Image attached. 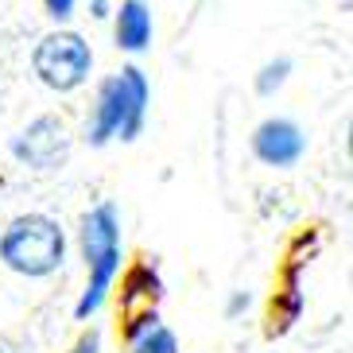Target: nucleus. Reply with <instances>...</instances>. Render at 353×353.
<instances>
[{
	"label": "nucleus",
	"mask_w": 353,
	"mask_h": 353,
	"mask_svg": "<svg viewBox=\"0 0 353 353\" xmlns=\"http://www.w3.org/2000/svg\"><path fill=\"white\" fill-rule=\"evenodd\" d=\"M249 307H252L249 291H233V295H229V303H225V319H237V314H245Z\"/></svg>",
	"instance_id": "obj_11"
},
{
	"label": "nucleus",
	"mask_w": 353,
	"mask_h": 353,
	"mask_svg": "<svg viewBox=\"0 0 353 353\" xmlns=\"http://www.w3.org/2000/svg\"><path fill=\"white\" fill-rule=\"evenodd\" d=\"M43 12H47V16H51V20L63 28V23L74 20V12H78V0H43Z\"/></svg>",
	"instance_id": "obj_10"
},
{
	"label": "nucleus",
	"mask_w": 353,
	"mask_h": 353,
	"mask_svg": "<svg viewBox=\"0 0 353 353\" xmlns=\"http://www.w3.org/2000/svg\"><path fill=\"white\" fill-rule=\"evenodd\" d=\"M0 264L23 280H51L66 264V229L51 214H16L0 229Z\"/></svg>",
	"instance_id": "obj_2"
},
{
	"label": "nucleus",
	"mask_w": 353,
	"mask_h": 353,
	"mask_svg": "<svg viewBox=\"0 0 353 353\" xmlns=\"http://www.w3.org/2000/svg\"><path fill=\"white\" fill-rule=\"evenodd\" d=\"M70 353H101V330H85Z\"/></svg>",
	"instance_id": "obj_12"
},
{
	"label": "nucleus",
	"mask_w": 353,
	"mask_h": 353,
	"mask_svg": "<svg viewBox=\"0 0 353 353\" xmlns=\"http://www.w3.org/2000/svg\"><path fill=\"white\" fill-rule=\"evenodd\" d=\"M70 148H74L70 128H66L63 117H54V113H43V117H35V121H28V125L8 140L12 159L20 167H28V171H39V175L63 171L66 159H70Z\"/></svg>",
	"instance_id": "obj_4"
},
{
	"label": "nucleus",
	"mask_w": 353,
	"mask_h": 353,
	"mask_svg": "<svg viewBox=\"0 0 353 353\" xmlns=\"http://www.w3.org/2000/svg\"><path fill=\"white\" fill-rule=\"evenodd\" d=\"M291 59L288 54H280V59H268V63L256 70V78H252V90H256V97H276L288 85V78H291Z\"/></svg>",
	"instance_id": "obj_9"
},
{
	"label": "nucleus",
	"mask_w": 353,
	"mask_h": 353,
	"mask_svg": "<svg viewBox=\"0 0 353 353\" xmlns=\"http://www.w3.org/2000/svg\"><path fill=\"white\" fill-rule=\"evenodd\" d=\"M0 353H12V342H0Z\"/></svg>",
	"instance_id": "obj_14"
},
{
	"label": "nucleus",
	"mask_w": 353,
	"mask_h": 353,
	"mask_svg": "<svg viewBox=\"0 0 353 353\" xmlns=\"http://www.w3.org/2000/svg\"><path fill=\"white\" fill-rule=\"evenodd\" d=\"M32 74L51 94H74L94 74V47L70 28H54L32 47Z\"/></svg>",
	"instance_id": "obj_3"
},
{
	"label": "nucleus",
	"mask_w": 353,
	"mask_h": 353,
	"mask_svg": "<svg viewBox=\"0 0 353 353\" xmlns=\"http://www.w3.org/2000/svg\"><path fill=\"white\" fill-rule=\"evenodd\" d=\"M113 43L125 54H144L152 51V35H156V20L148 0H121V8H113Z\"/></svg>",
	"instance_id": "obj_7"
},
{
	"label": "nucleus",
	"mask_w": 353,
	"mask_h": 353,
	"mask_svg": "<svg viewBox=\"0 0 353 353\" xmlns=\"http://www.w3.org/2000/svg\"><path fill=\"white\" fill-rule=\"evenodd\" d=\"M249 148L256 163L276 167V171H288L307 156V132L299 128V121L291 117H264L249 136Z\"/></svg>",
	"instance_id": "obj_5"
},
{
	"label": "nucleus",
	"mask_w": 353,
	"mask_h": 353,
	"mask_svg": "<svg viewBox=\"0 0 353 353\" xmlns=\"http://www.w3.org/2000/svg\"><path fill=\"white\" fill-rule=\"evenodd\" d=\"M78 249H82L85 268L121 260V214H117L113 202H97L94 210L82 214V221H78Z\"/></svg>",
	"instance_id": "obj_6"
},
{
	"label": "nucleus",
	"mask_w": 353,
	"mask_h": 353,
	"mask_svg": "<svg viewBox=\"0 0 353 353\" xmlns=\"http://www.w3.org/2000/svg\"><path fill=\"white\" fill-rule=\"evenodd\" d=\"M128 345H132V353H179L175 330L156 314V307L128 319Z\"/></svg>",
	"instance_id": "obj_8"
},
{
	"label": "nucleus",
	"mask_w": 353,
	"mask_h": 353,
	"mask_svg": "<svg viewBox=\"0 0 353 353\" xmlns=\"http://www.w3.org/2000/svg\"><path fill=\"white\" fill-rule=\"evenodd\" d=\"M90 16L94 20H109L113 16V0H90Z\"/></svg>",
	"instance_id": "obj_13"
},
{
	"label": "nucleus",
	"mask_w": 353,
	"mask_h": 353,
	"mask_svg": "<svg viewBox=\"0 0 353 353\" xmlns=\"http://www.w3.org/2000/svg\"><path fill=\"white\" fill-rule=\"evenodd\" d=\"M148 105H152V82H148V74L136 63L121 66L117 74H109V78L97 82V94H94V105H90V117H85L82 140L90 148H105V144H113V140L132 144L148 125Z\"/></svg>",
	"instance_id": "obj_1"
},
{
	"label": "nucleus",
	"mask_w": 353,
	"mask_h": 353,
	"mask_svg": "<svg viewBox=\"0 0 353 353\" xmlns=\"http://www.w3.org/2000/svg\"><path fill=\"white\" fill-rule=\"evenodd\" d=\"M0 101H4V94H0ZM0 109H4V105H0Z\"/></svg>",
	"instance_id": "obj_15"
}]
</instances>
